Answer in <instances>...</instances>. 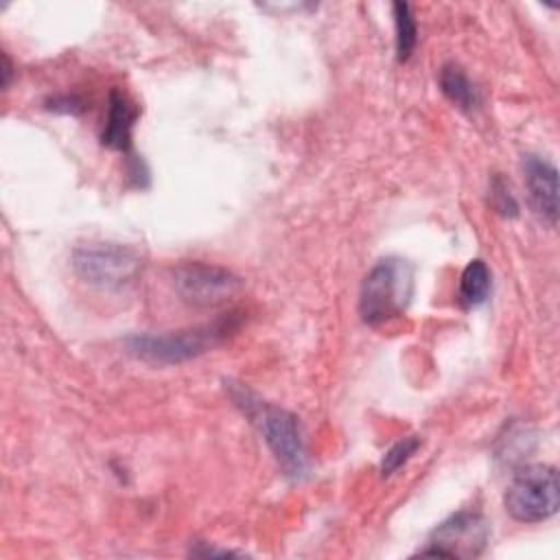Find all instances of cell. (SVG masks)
I'll list each match as a JSON object with an SVG mask.
<instances>
[{"label": "cell", "instance_id": "cell-6", "mask_svg": "<svg viewBox=\"0 0 560 560\" xmlns=\"http://www.w3.org/2000/svg\"><path fill=\"white\" fill-rule=\"evenodd\" d=\"M490 525L479 512L459 510L442 521L429 536L422 556L444 558H470L479 556L488 542Z\"/></svg>", "mask_w": 560, "mask_h": 560}, {"label": "cell", "instance_id": "cell-15", "mask_svg": "<svg viewBox=\"0 0 560 560\" xmlns=\"http://www.w3.org/2000/svg\"><path fill=\"white\" fill-rule=\"evenodd\" d=\"M192 553L195 556H232L236 551H232V549H217V547H208L206 542H197Z\"/></svg>", "mask_w": 560, "mask_h": 560}, {"label": "cell", "instance_id": "cell-8", "mask_svg": "<svg viewBox=\"0 0 560 560\" xmlns=\"http://www.w3.org/2000/svg\"><path fill=\"white\" fill-rule=\"evenodd\" d=\"M523 177L534 212L549 225L558 223V171L540 155H523Z\"/></svg>", "mask_w": 560, "mask_h": 560}, {"label": "cell", "instance_id": "cell-13", "mask_svg": "<svg viewBox=\"0 0 560 560\" xmlns=\"http://www.w3.org/2000/svg\"><path fill=\"white\" fill-rule=\"evenodd\" d=\"M420 444H422L420 435L400 438L396 444H392V446L385 451V455H383V459H381V472H383L385 477L394 475L400 466H405V464L411 459V455L420 448Z\"/></svg>", "mask_w": 560, "mask_h": 560}, {"label": "cell", "instance_id": "cell-11", "mask_svg": "<svg viewBox=\"0 0 560 560\" xmlns=\"http://www.w3.org/2000/svg\"><path fill=\"white\" fill-rule=\"evenodd\" d=\"M492 291V273L490 267L481 258H472L462 276L457 287V300L464 308H477L481 306Z\"/></svg>", "mask_w": 560, "mask_h": 560}, {"label": "cell", "instance_id": "cell-7", "mask_svg": "<svg viewBox=\"0 0 560 560\" xmlns=\"http://www.w3.org/2000/svg\"><path fill=\"white\" fill-rule=\"evenodd\" d=\"M173 287L182 300L195 306H214L238 291L241 278L225 267L190 260L173 269Z\"/></svg>", "mask_w": 560, "mask_h": 560}, {"label": "cell", "instance_id": "cell-10", "mask_svg": "<svg viewBox=\"0 0 560 560\" xmlns=\"http://www.w3.org/2000/svg\"><path fill=\"white\" fill-rule=\"evenodd\" d=\"M438 83H440V90L444 92V96L453 105H457L462 112H472L481 105V94H479L477 85L470 81V77L464 72L462 66L444 63L440 68Z\"/></svg>", "mask_w": 560, "mask_h": 560}, {"label": "cell", "instance_id": "cell-16", "mask_svg": "<svg viewBox=\"0 0 560 560\" xmlns=\"http://www.w3.org/2000/svg\"><path fill=\"white\" fill-rule=\"evenodd\" d=\"M2 74H4V85H7L9 77H11V63H9L7 55H2Z\"/></svg>", "mask_w": 560, "mask_h": 560}, {"label": "cell", "instance_id": "cell-12", "mask_svg": "<svg viewBox=\"0 0 560 560\" xmlns=\"http://www.w3.org/2000/svg\"><path fill=\"white\" fill-rule=\"evenodd\" d=\"M392 13L396 24V59L407 61L418 42V24L413 18V9L409 2H394Z\"/></svg>", "mask_w": 560, "mask_h": 560}, {"label": "cell", "instance_id": "cell-3", "mask_svg": "<svg viewBox=\"0 0 560 560\" xmlns=\"http://www.w3.org/2000/svg\"><path fill=\"white\" fill-rule=\"evenodd\" d=\"M413 295V267L396 256L378 260L359 289V315L368 326L400 317Z\"/></svg>", "mask_w": 560, "mask_h": 560}, {"label": "cell", "instance_id": "cell-2", "mask_svg": "<svg viewBox=\"0 0 560 560\" xmlns=\"http://www.w3.org/2000/svg\"><path fill=\"white\" fill-rule=\"evenodd\" d=\"M243 317L238 311L223 313L212 322L171 330V332H133L125 339L127 352L140 361L153 365H177L190 361L214 346L223 343L241 326Z\"/></svg>", "mask_w": 560, "mask_h": 560}, {"label": "cell", "instance_id": "cell-4", "mask_svg": "<svg viewBox=\"0 0 560 560\" xmlns=\"http://www.w3.org/2000/svg\"><path fill=\"white\" fill-rule=\"evenodd\" d=\"M72 267L83 282L103 291H120L138 280L142 258L127 245L88 243L74 249Z\"/></svg>", "mask_w": 560, "mask_h": 560}, {"label": "cell", "instance_id": "cell-1", "mask_svg": "<svg viewBox=\"0 0 560 560\" xmlns=\"http://www.w3.org/2000/svg\"><path fill=\"white\" fill-rule=\"evenodd\" d=\"M225 385L230 398L258 429L265 444L282 466L284 475L291 479H304L311 470V464L298 418L291 411L262 400L243 383L230 381Z\"/></svg>", "mask_w": 560, "mask_h": 560}, {"label": "cell", "instance_id": "cell-14", "mask_svg": "<svg viewBox=\"0 0 560 560\" xmlns=\"http://www.w3.org/2000/svg\"><path fill=\"white\" fill-rule=\"evenodd\" d=\"M490 203L503 217H516L518 214V203H516L510 186L499 175H494L492 182H490Z\"/></svg>", "mask_w": 560, "mask_h": 560}, {"label": "cell", "instance_id": "cell-9", "mask_svg": "<svg viewBox=\"0 0 560 560\" xmlns=\"http://www.w3.org/2000/svg\"><path fill=\"white\" fill-rule=\"evenodd\" d=\"M140 116L138 105L120 90H112L107 98V114L105 125L101 131V142L107 149L131 153V131Z\"/></svg>", "mask_w": 560, "mask_h": 560}, {"label": "cell", "instance_id": "cell-5", "mask_svg": "<svg viewBox=\"0 0 560 560\" xmlns=\"http://www.w3.org/2000/svg\"><path fill=\"white\" fill-rule=\"evenodd\" d=\"M503 503L510 516L521 523H540L551 518L560 505L556 468L549 464L523 466L508 483Z\"/></svg>", "mask_w": 560, "mask_h": 560}]
</instances>
